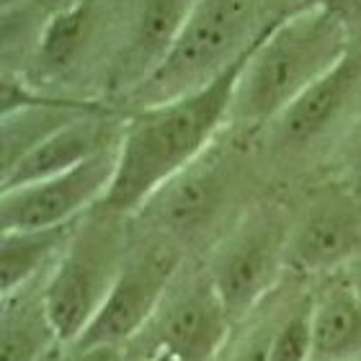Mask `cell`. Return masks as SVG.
Wrapping results in <instances>:
<instances>
[{"mask_svg": "<svg viewBox=\"0 0 361 361\" xmlns=\"http://www.w3.org/2000/svg\"><path fill=\"white\" fill-rule=\"evenodd\" d=\"M245 57L194 93L127 114L119 166L109 194L101 202L104 207L132 217L158 188L209 150L230 124L235 83Z\"/></svg>", "mask_w": 361, "mask_h": 361, "instance_id": "6da1fadb", "label": "cell"}, {"mask_svg": "<svg viewBox=\"0 0 361 361\" xmlns=\"http://www.w3.org/2000/svg\"><path fill=\"white\" fill-rule=\"evenodd\" d=\"M269 173L258 135L227 127L209 150L158 188L132 217L147 230L171 238L183 253H209L238 219L264 199Z\"/></svg>", "mask_w": 361, "mask_h": 361, "instance_id": "7a4b0ae2", "label": "cell"}, {"mask_svg": "<svg viewBox=\"0 0 361 361\" xmlns=\"http://www.w3.org/2000/svg\"><path fill=\"white\" fill-rule=\"evenodd\" d=\"M351 31L328 11L300 6L248 52L238 75L227 127L261 135L348 54Z\"/></svg>", "mask_w": 361, "mask_h": 361, "instance_id": "3957f363", "label": "cell"}, {"mask_svg": "<svg viewBox=\"0 0 361 361\" xmlns=\"http://www.w3.org/2000/svg\"><path fill=\"white\" fill-rule=\"evenodd\" d=\"M297 8L300 0H196L166 62L119 106L132 111L209 85Z\"/></svg>", "mask_w": 361, "mask_h": 361, "instance_id": "277c9868", "label": "cell"}, {"mask_svg": "<svg viewBox=\"0 0 361 361\" xmlns=\"http://www.w3.org/2000/svg\"><path fill=\"white\" fill-rule=\"evenodd\" d=\"M135 240L129 214L98 204L78 219L68 248L44 281L47 310L62 343H75L109 300Z\"/></svg>", "mask_w": 361, "mask_h": 361, "instance_id": "5b68a950", "label": "cell"}, {"mask_svg": "<svg viewBox=\"0 0 361 361\" xmlns=\"http://www.w3.org/2000/svg\"><path fill=\"white\" fill-rule=\"evenodd\" d=\"M361 119V42L281 116L258 135L271 173H305L328 166L333 150Z\"/></svg>", "mask_w": 361, "mask_h": 361, "instance_id": "8992f818", "label": "cell"}, {"mask_svg": "<svg viewBox=\"0 0 361 361\" xmlns=\"http://www.w3.org/2000/svg\"><path fill=\"white\" fill-rule=\"evenodd\" d=\"M289 225L292 204L264 196L202 261L235 323L248 320L289 274Z\"/></svg>", "mask_w": 361, "mask_h": 361, "instance_id": "52a82bcc", "label": "cell"}, {"mask_svg": "<svg viewBox=\"0 0 361 361\" xmlns=\"http://www.w3.org/2000/svg\"><path fill=\"white\" fill-rule=\"evenodd\" d=\"M235 320L202 266H186L173 279L158 312L132 343L145 361H219L233 338Z\"/></svg>", "mask_w": 361, "mask_h": 361, "instance_id": "ba28073f", "label": "cell"}, {"mask_svg": "<svg viewBox=\"0 0 361 361\" xmlns=\"http://www.w3.org/2000/svg\"><path fill=\"white\" fill-rule=\"evenodd\" d=\"M132 222H135V240L124 269L109 300L98 310L88 331L75 341V346L132 343L158 312L173 279L186 266V253L180 245H176L166 235L142 227L135 217Z\"/></svg>", "mask_w": 361, "mask_h": 361, "instance_id": "9c48e42d", "label": "cell"}, {"mask_svg": "<svg viewBox=\"0 0 361 361\" xmlns=\"http://www.w3.org/2000/svg\"><path fill=\"white\" fill-rule=\"evenodd\" d=\"M361 258V196L325 176L292 207L286 269L297 276H331Z\"/></svg>", "mask_w": 361, "mask_h": 361, "instance_id": "30bf717a", "label": "cell"}, {"mask_svg": "<svg viewBox=\"0 0 361 361\" xmlns=\"http://www.w3.org/2000/svg\"><path fill=\"white\" fill-rule=\"evenodd\" d=\"M119 166V147L106 150L65 173L3 188L0 230H42L70 225L104 202Z\"/></svg>", "mask_w": 361, "mask_h": 361, "instance_id": "8fae6325", "label": "cell"}, {"mask_svg": "<svg viewBox=\"0 0 361 361\" xmlns=\"http://www.w3.org/2000/svg\"><path fill=\"white\" fill-rule=\"evenodd\" d=\"M127 114V109L116 104H104L93 111L80 114L78 119L68 121L52 137L37 145L29 155H23L11 171H6L3 188L26 186L34 180L65 173L101 152L116 150L124 137Z\"/></svg>", "mask_w": 361, "mask_h": 361, "instance_id": "7c38bea8", "label": "cell"}, {"mask_svg": "<svg viewBox=\"0 0 361 361\" xmlns=\"http://www.w3.org/2000/svg\"><path fill=\"white\" fill-rule=\"evenodd\" d=\"M196 0H137L135 21L109 85V101L119 106L166 62L186 29Z\"/></svg>", "mask_w": 361, "mask_h": 361, "instance_id": "4fadbf2b", "label": "cell"}, {"mask_svg": "<svg viewBox=\"0 0 361 361\" xmlns=\"http://www.w3.org/2000/svg\"><path fill=\"white\" fill-rule=\"evenodd\" d=\"M44 281L3 294L0 361H54L65 348L47 310Z\"/></svg>", "mask_w": 361, "mask_h": 361, "instance_id": "5bb4252c", "label": "cell"}, {"mask_svg": "<svg viewBox=\"0 0 361 361\" xmlns=\"http://www.w3.org/2000/svg\"><path fill=\"white\" fill-rule=\"evenodd\" d=\"M310 361H361V300L341 274L312 286Z\"/></svg>", "mask_w": 361, "mask_h": 361, "instance_id": "9a60e30c", "label": "cell"}, {"mask_svg": "<svg viewBox=\"0 0 361 361\" xmlns=\"http://www.w3.org/2000/svg\"><path fill=\"white\" fill-rule=\"evenodd\" d=\"M75 222L42 230H0V292L42 281L52 274L75 233Z\"/></svg>", "mask_w": 361, "mask_h": 361, "instance_id": "2e32d148", "label": "cell"}, {"mask_svg": "<svg viewBox=\"0 0 361 361\" xmlns=\"http://www.w3.org/2000/svg\"><path fill=\"white\" fill-rule=\"evenodd\" d=\"M312 354V286L286 302L271 341L269 361H310Z\"/></svg>", "mask_w": 361, "mask_h": 361, "instance_id": "e0dca14e", "label": "cell"}, {"mask_svg": "<svg viewBox=\"0 0 361 361\" xmlns=\"http://www.w3.org/2000/svg\"><path fill=\"white\" fill-rule=\"evenodd\" d=\"M274 297V294H271ZM266 300V317L264 320H256L250 325L248 333L240 338L238 346H233V351L227 354V361H269V351H271V341H274V333H276V325L284 315L286 305L281 307H271Z\"/></svg>", "mask_w": 361, "mask_h": 361, "instance_id": "ac0fdd59", "label": "cell"}, {"mask_svg": "<svg viewBox=\"0 0 361 361\" xmlns=\"http://www.w3.org/2000/svg\"><path fill=\"white\" fill-rule=\"evenodd\" d=\"M325 171L331 178H336L338 183H343L354 194L361 196V119L348 129L346 137L333 150Z\"/></svg>", "mask_w": 361, "mask_h": 361, "instance_id": "d6986e66", "label": "cell"}, {"mask_svg": "<svg viewBox=\"0 0 361 361\" xmlns=\"http://www.w3.org/2000/svg\"><path fill=\"white\" fill-rule=\"evenodd\" d=\"M54 361H145L135 343H101V346H75L70 343Z\"/></svg>", "mask_w": 361, "mask_h": 361, "instance_id": "ffe728a7", "label": "cell"}, {"mask_svg": "<svg viewBox=\"0 0 361 361\" xmlns=\"http://www.w3.org/2000/svg\"><path fill=\"white\" fill-rule=\"evenodd\" d=\"M305 8H320L338 18L348 31L351 39L361 42V0H300Z\"/></svg>", "mask_w": 361, "mask_h": 361, "instance_id": "44dd1931", "label": "cell"}, {"mask_svg": "<svg viewBox=\"0 0 361 361\" xmlns=\"http://www.w3.org/2000/svg\"><path fill=\"white\" fill-rule=\"evenodd\" d=\"M338 274L343 276V281L354 289V294L361 300V258H356L354 264H348L346 269L338 271Z\"/></svg>", "mask_w": 361, "mask_h": 361, "instance_id": "7402d4cb", "label": "cell"}, {"mask_svg": "<svg viewBox=\"0 0 361 361\" xmlns=\"http://www.w3.org/2000/svg\"><path fill=\"white\" fill-rule=\"evenodd\" d=\"M150 361H173V359H168V356H155V359H150Z\"/></svg>", "mask_w": 361, "mask_h": 361, "instance_id": "603a6c76", "label": "cell"}]
</instances>
